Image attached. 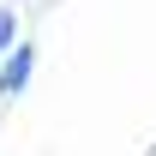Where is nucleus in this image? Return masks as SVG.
<instances>
[{
  "mask_svg": "<svg viewBox=\"0 0 156 156\" xmlns=\"http://www.w3.org/2000/svg\"><path fill=\"white\" fill-rule=\"evenodd\" d=\"M12 42H18V12H12V6H0V54H6Z\"/></svg>",
  "mask_w": 156,
  "mask_h": 156,
  "instance_id": "nucleus-2",
  "label": "nucleus"
},
{
  "mask_svg": "<svg viewBox=\"0 0 156 156\" xmlns=\"http://www.w3.org/2000/svg\"><path fill=\"white\" fill-rule=\"evenodd\" d=\"M36 78V48H24L12 42L6 54H0V96H24V84Z\"/></svg>",
  "mask_w": 156,
  "mask_h": 156,
  "instance_id": "nucleus-1",
  "label": "nucleus"
}]
</instances>
